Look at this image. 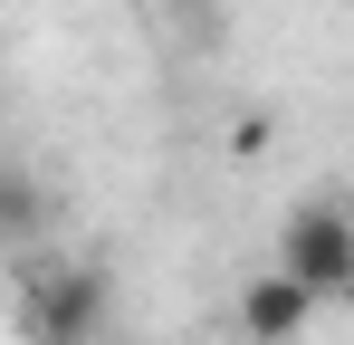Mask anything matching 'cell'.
<instances>
[{
	"mask_svg": "<svg viewBox=\"0 0 354 345\" xmlns=\"http://www.w3.org/2000/svg\"><path fill=\"white\" fill-rule=\"evenodd\" d=\"M106 317H115V278L86 269V259H48L19 288V336L29 345H96Z\"/></svg>",
	"mask_w": 354,
	"mask_h": 345,
	"instance_id": "1",
	"label": "cell"
},
{
	"mask_svg": "<svg viewBox=\"0 0 354 345\" xmlns=\"http://www.w3.org/2000/svg\"><path fill=\"white\" fill-rule=\"evenodd\" d=\"M278 269H288L316 307L354 297V211H345V202H306V211H288V230H278Z\"/></svg>",
	"mask_w": 354,
	"mask_h": 345,
	"instance_id": "2",
	"label": "cell"
},
{
	"mask_svg": "<svg viewBox=\"0 0 354 345\" xmlns=\"http://www.w3.org/2000/svg\"><path fill=\"white\" fill-rule=\"evenodd\" d=\"M316 326V297L288 278V269H268V278L239 288V345H297Z\"/></svg>",
	"mask_w": 354,
	"mask_h": 345,
	"instance_id": "3",
	"label": "cell"
},
{
	"mask_svg": "<svg viewBox=\"0 0 354 345\" xmlns=\"http://www.w3.org/2000/svg\"><path fill=\"white\" fill-rule=\"evenodd\" d=\"M39 230H48V182L19 172V163H0V249H29Z\"/></svg>",
	"mask_w": 354,
	"mask_h": 345,
	"instance_id": "4",
	"label": "cell"
}]
</instances>
